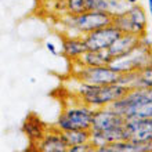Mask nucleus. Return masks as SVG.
Wrapping results in <instances>:
<instances>
[{
    "label": "nucleus",
    "instance_id": "f257e3e1",
    "mask_svg": "<svg viewBox=\"0 0 152 152\" xmlns=\"http://www.w3.org/2000/svg\"><path fill=\"white\" fill-rule=\"evenodd\" d=\"M124 119L116 113L111 107H105L94 111L90 126V142L96 148L112 144L116 141L126 140L124 136Z\"/></svg>",
    "mask_w": 152,
    "mask_h": 152
},
{
    "label": "nucleus",
    "instance_id": "f03ea898",
    "mask_svg": "<svg viewBox=\"0 0 152 152\" xmlns=\"http://www.w3.org/2000/svg\"><path fill=\"white\" fill-rule=\"evenodd\" d=\"M73 80H75L76 86L72 87V91L76 96V98L93 109L109 107L112 102L119 100L120 97H123L129 91L127 87H124L119 83L94 86V84L80 82L75 77H73Z\"/></svg>",
    "mask_w": 152,
    "mask_h": 152
},
{
    "label": "nucleus",
    "instance_id": "7ed1b4c3",
    "mask_svg": "<svg viewBox=\"0 0 152 152\" xmlns=\"http://www.w3.org/2000/svg\"><path fill=\"white\" fill-rule=\"evenodd\" d=\"M109 107L124 119L152 118V88H132Z\"/></svg>",
    "mask_w": 152,
    "mask_h": 152
},
{
    "label": "nucleus",
    "instance_id": "20e7f679",
    "mask_svg": "<svg viewBox=\"0 0 152 152\" xmlns=\"http://www.w3.org/2000/svg\"><path fill=\"white\" fill-rule=\"evenodd\" d=\"M61 22L65 28L66 36H82L96 31V29L104 28L107 25L112 24V17L102 11H87L77 15L64 14L61 18Z\"/></svg>",
    "mask_w": 152,
    "mask_h": 152
},
{
    "label": "nucleus",
    "instance_id": "39448f33",
    "mask_svg": "<svg viewBox=\"0 0 152 152\" xmlns=\"http://www.w3.org/2000/svg\"><path fill=\"white\" fill-rule=\"evenodd\" d=\"M94 111L96 109L90 108L88 105L83 104V102H80L77 100L75 104L66 105L61 111L60 116H58V119H57L56 124H54V127L58 129L60 132L76 130V129L90 130Z\"/></svg>",
    "mask_w": 152,
    "mask_h": 152
},
{
    "label": "nucleus",
    "instance_id": "423d86ee",
    "mask_svg": "<svg viewBox=\"0 0 152 152\" xmlns=\"http://www.w3.org/2000/svg\"><path fill=\"white\" fill-rule=\"evenodd\" d=\"M112 25L120 33H130L141 36L148 31V18L144 7L138 4L129 6L127 10L120 15L112 18Z\"/></svg>",
    "mask_w": 152,
    "mask_h": 152
},
{
    "label": "nucleus",
    "instance_id": "0eeeda50",
    "mask_svg": "<svg viewBox=\"0 0 152 152\" xmlns=\"http://www.w3.org/2000/svg\"><path fill=\"white\" fill-rule=\"evenodd\" d=\"M151 48L142 47V46H137L136 48H133L132 51L126 53L123 56L113 57L112 60L109 61L108 66L116 73H129L134 72V71H141V69L151 66Z\"/></svg>",
    "mask_w": 152,
    "mask_h": 152
},
{
    "label": "nucleus",
    "instance_id": "6e6552de",
    "mask_svg": "<svg viewBox=\"0 0 152 152\" xmlns=\"http://www.w3.org/2000/svg\"><path fill=\"white\" fill-rule=\"evenodd\" d=\"M75 68L72 71V75L75 79L84 82L88 84H94V86H104V84H112L118 83L119 80V73L109 68L108 65L104 66H83L79 62H72Z\"/></svg>",
    "mask_w": 152,
    "mask_h": 152
},
{
    "label": "nucleus",
    "instance_id": "1a4fd4ad",
    "mask_svg": "<svg viewBox=\"0 0 152 152\" xmlns=\"http://www.w3.org/2000/svg\"><path fill=\"white\" fill-rule=\"evenodd\" d=\"M124 136L127 141L138 142V144L152 142V118L126 119Z\"/></svg>",
    "mask_w": 152,
    "mask_h": 152
},
{
    "label": "nucleus",
    "instance_id": "9d476101",
    "mask_svg": "<svg viewBox=\"0 0 152 152\" xmlns=\"http://www.w3.org/2000/svg\"><path fill=\"white\" fill-rule=\"evenodd\" d=\"M119 36L120 32L111 24L84 35L83 40L87 50H108Z\"/></svg>",
    "mask_w": 152,
    "mask_h": 152
},
{
    "label": "nucleus",
    "instance_id": "9b49d317",
    "mask_svg": "<svg viewBox=\"0 0 152 152\" xmlns=\"http://www.w3.org/2000/svg\"><path fill=\"white\" fill-rule=\"evenodd\" d=\"M118 83L132 88H152V66L141 69V71H134V72L122 73L119 75Z\"/></svg>",
    "mask_w": 152,
    "mask_h": 152
},
{
    "label": "nucleus",
    "instance_id": "f8f14e48",
    "mask_svg": "<svg viewBox=\"0 0 152 152\" xmlns=\"http://www.w3.org/2000/svg\"><path fill=\"white\" fill-rule=\"evenodd\" d=\"M35 147L36 152H66L68 149L61 132L54 126L48 127L46 134L37 142H35Z\"/></svg>",
    "mask_w": 152,
    "mask_h": 152
},
{
    "label": "nucleus",
    "instance_id": "ddd939ff",
    "mask_svg": "<svg viewBox=\"0 0 152 152\" xmlns=\"http://www.w3.org/2000/svg\"><path fill=\"white\" fill-rule=\"evenodd\" d=\"M50 126L44 123L43 120L40 119L36 113H29L26 116V119L24 120L22 124V132L25 133V136L29 138V141L35 144L46 134V132L48 130Z\"/></svg>",
    "mask_w": 152,
    "mask_h": 152
},
{
    "label": "nucleus",
    "instance_id": "4468645a",
    "mask_svg": "<svg viewBox=\"0 0 152 152\" xmlns=\"http://www.w3.org/2000/svg\"><path fill=\"white\" fill-rule=\"evenodd\" d=\"M86 44L82 36H65L62 39V54L71 62H75L86 51Z\"/></svg>",
    "mask_w": 152,
    "mask_h": 152
},
{
    "label": "nucleus",
    "instance_id": "2eb2a0df",
    "mask_svg": "<svg viewBox=\"0 0 152 152\" xmlns=\"http://www.w3.org/2000/svg\"><path fill=\"white\" fill-rule=\"evenodd\" d=\"M138 39H140V36H137V35L120 33V36L108 48V53L111 54L112 58L118 56H123V54L132 51L133 48H136L138 46Z\"/></svg>",
    "mask_w": 152,
    "mask_h": 152
},
{
    "label": "nucleus",
    "instance_id": "dca6fc26",
    "mask_svg": "<svg viewBox=\"0 0 152 152\" xmlns=\"http://www.w3.org/2000/svg\"><path fill=\"white\" fill-rule=\"evenodd\" d=\"M112 60L108 50H86L76 62L83 66H104Z\"/></svg>",
    "mask_w": 152,
    "mask_h": 152
},
{
    "label": "nucleus",
    "instance_id": "f3484780",
    "mask_svg": "<svg viewBox=\"0 0 152 152\" xmlns=\"http://www.w3.org/2000/svg\"><path fill=\"white\" fill-rule=\"evenodd\" d=\"M127 7L129 4L126 3V0H96V4H94V10L107 12L112 18L124 12Z\"/></svg>",
    "mask_w": 152,
    "mask_h": 152
},
{
    "label": "nucleus",
    "instance_id": "a211bd4d",
    "mask_svg": "<svg viewBox=\"0 0 152 152\" xmlns=\"http://www.w3.org/2000/svg\"><path fill=\"white\" fill-rule=\"evenodd\" d=\"M108 152H152V142L147 144H138L133 141H116L107 145Z\"/></svg>",
    "mask_w": 152,
    "mask_h": 152
},
{
    "label": "nucleus",
    "instance_id": "6ab92c4d",
    "mask_svg": "<svg viewBox=\"0 0 152 152\" xmlns=\"http://www.w3.org/2000/svg\"><path fill=\"white\" fill-rule=\"evenodd\" d=\"M94 4H96V0H65L64 10L65 14L77 15V14H82V12L93 11Z\"/></svg>",
    "mask_w": 152,
    "mask_h": 152
},
{
    "label": "nucleus",
    "instance_id": "aec40b11",
    "mask_svg": "<svg viewBox=\"0 0 152 152\" xmlns=\"http://www.w3.org/2000/svg\"><path fill=\"white\" fill-rule=\"evenodd\" d=\"M62 138H64L66 147H73V145H80L84 142L90 141V133L88 130H82V129H76V130H65L61 132Z\"/></svg>",
    "mask_w": 152,
    "mask_h": 152
},
{
    "label": "nucleus",
    "instance_id": "412c9836",
    "mask_svg": "<svg viewBox=\"0 0 152 152\" xmlns=\"http://www.w3.org/2000/svg\"><path fill=\"white\" fill-rule=\"evenodd\" d=\"M66 152H96V147L88 141V142H84V144L69 147V148L66 149Z\"/></svg>",
    "mask_w": 152,
    "mask_h": 152
},
{
    "label": "nucleus",
    "instance_id": "4be33fe9",
    "mask_svg": "<svg viewBox=\"0 0 152 152\" xmlns=\"http://www.w3.org/2000/svg\"><path fill=\"white\" fill-rule=\"evenodd\" d=\"M44 47H46V50H47L48 53H50V54H51V56H54V57H57L58 56V48H57V46L54 43H53V42H50V40H47V42H46V43H44Z\"/></svg>",
    "mask_w": 152,
    "mask_h": 152
},
{
    "label": "nucleus",
    "instance_id": "5701e85b",
    "mask_svg": "<svg viewBox=\"0 0 152 152\" xmlns=\"http://www.w3.org/2000/svg\"><path fill=\"white\" fill-rule=\"evenodd\" d=\"M126 3H127L129 6H133V4H138L140 0H126Z\"/></svg>",
    "mask_w": 152,
    "mask_h": 152
},
{
    "label": "nucleus",
    "instance_id": "b1692460",
    "mask_svg": "<svg viewBox=\"0 0 152 152\" xmlns=\"http://www.w3.org/2000/svg\"><path fill=\"white\" fill-rule=\"evenodd\" d=\"M148 11H152V0H148Z\"/></svg>",
    "mask_w": 152,
    "mask_h": 152
}]
</instances>
